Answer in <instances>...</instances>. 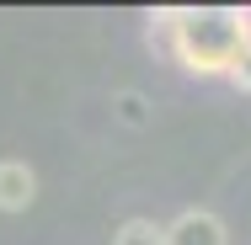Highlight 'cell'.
<instances>
[{
  "label": "cell",
  "mask_w": 251,
  "mask_h": 245,
  "mask_svg": "<svg viewBox=\"0 0 251 245\" xmlns=\"http://www.w3.org/2000/svg\"><path fill=\"white\" fill-rule=\"evenodd\" d=\"M251 43V11L246 5H198L187 11L182 5V22H176V59L187 75H225L235 69L241 48Z\"/></svg>",
  "instance_id": "obj_1"
},
{
  "label": "cell",
  "mask_w": 251,
  "mask_h": 245,
  "mask_svg": "<svg viewBox=\"0 0 251 245\" xmlns=\"http://www.w3.org/2000/svg\"><path fill=\"white\" fill-rule=\"evenodd\" d=\"M166 245H230L225 235V219L208 213V208H187L166 224Z\"/></svg>",
  "instance_id": "obj_2"
},
{
  "label": "cell",
  "mask_w": 251,
  "mask_h": 245,
  "mask_svg": "<svg viewBox=\"0 0 251 245\" xmlns=\"http://www.w3.org/2000/svg\"><path fill=\"white\" fill-rule=\"evenodd\" d=\"M38 197V176L27 160H0V213H22Z\"/></svg>",
  "instance_id": "obj_3"
},
{
  "label": "cell",
  "mask_w": 251,
  "mask_h": 245,
  "mask_svg": "<svg viewBox=\"0 0 251 245\" xmlns=\"http://www.w3.org/2000/svg\"><path fill=\"white\" fill-rule=\"evenodd\" d=\"M176 22H182V5H171V11H150L145 43H150L160 59H176Z\"/></svg>",
  "instance_id": "obj_4"
},
{
  "label": "cell",
  "mask_w": 251,
  "mask_h": 245,
  "mask_svg": "<svg viewBox=\"0 0 251 245\" xmlns=\"http://www.w3.org/2000/svg\"><path fill=\"white\" fill-rule=\"evenodd\" d=\"M112 245H166V224H155V219H128V224L112 235Z\"/></svg>",
  "instance_id": "obj_5"
},
{
  "label": "cell",
  "mask_w": 251,
  "mask_h": 245,
  "mask_svg": "<svg viewBox=\"0 0 251 245\" xmlns=\"http://www.w3.org/2000/svg\"><path fill=\"white\" fill-rule=\"evenodd\" d=\"M230 86H235V91H251V43L241 48V59H235V69H230Z\"/></svg>",
  "instance_id": "obj_6"
},
{
  "label": "cell",
  "mask_w": 251,
  "mask_h": 245,
  "mask_svg": "<svg viewBox=\"0 0 251 245\" xmlns=\"http://www.w3.org/2000/svg\"><path fill=\"white\" fill-rule=\"evenodd\" d=\"M118 107H123V117H128V123H145V101H139V96H123Z\"/></svg>",
  "instance_id": "obj_7"
}]
</instances>
